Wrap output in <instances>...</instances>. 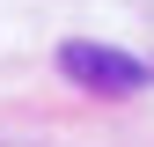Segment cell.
Listing matches in <instances>:
<instances>
[{
	"label": "cell",
	"instance_id": "obj_1",
	"mask_svg": "<svg viewBox=\"0 0 154 147\" xmlns=\"http://www.w3.org/2000/svg\"><path fill=\"white\" fill-rule=\"evenodd\" d=\"M59 74L73 88H88V96H140V88L154 81L147 59H132V52H118V44H95V37H66L59 44Z\"/></svg>",
	"mask_w": 154,
	"mask_h": 147
},
{
	"label": "cell",
	"instance_id": "obj_2",
	"mask_svg": "<svg viewBox=\"0 0 154 147\" xmlns=\"http://www.w3.org/2000/svg\"><path fill=\"white\" fill-rule=\"evenodd\" d=\"M147 66H154V59H147Z\"/></svg>",
	"mask_w": 154,
	"mask_h": 147
}]
</instances>
